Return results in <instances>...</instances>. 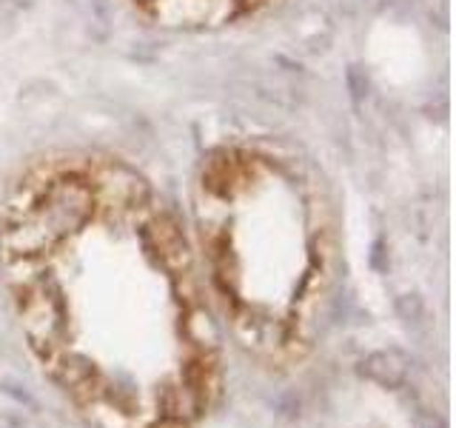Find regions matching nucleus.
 I'll return each mask as SVG.
<instances>
[{"label":"nucleus","mask_w":456,"mask_h":428,"mask_svg":"<svg viewBox=\"0 0 456 428\" xmlns=\"http://www.w3.org/2000/svg\"><path fill=\"white\" fill-rule=\"evenodd\" d=\"M163 26H220L254 14L277 0H132Z\"/></svg>","instance_id":"f03ea898"},{"label":"nucleus","mask_w":456,"mask_h":428,"mask_svg":"<svg viewBox=\"0 0 456 428\" xmlns=\"http://www.w3.org/2000/svg\"><path fill=\"white\" fill-rule=\"evenodd\" d=\"M194 218L211 280L237 323L263 314L297 340L328 277L325 209L297 157L260 146L211 152L194 183Z\"/></svg>","instance_id":"f257e3e1"}]
</instances>
